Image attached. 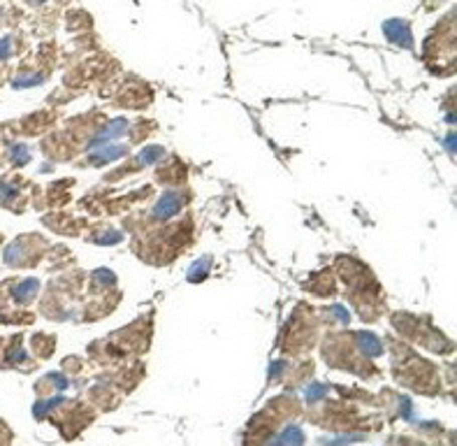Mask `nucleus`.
<instances>
[{
	"mask_svg": "<svg viewBox=\"0 0 457 446\" xmlns=\"http://www.w3.org/2000/svg\"><path fill=\"white\" fill-rule=\"evenodd\" d=\"M383 33H385V37H388L390 42L399 44V47L409 49L411 44H413V40H411L409 24H404L402 19H390V21H385V24H383Z\"/></svg>",
	"mask_w": 457,
	"mask_h": 446,
	"instance_id": "1",
	"label": "nucleus"
},
{
	"mask_svg": "<svg viewBox=\"0 0 457 446\" xmlns=\"http://www.w3.org/2000/svg\"><path fill=\"white\" fill-rule=\"evenodd\" d=\"M179 209H181V195L174 193V191H167V193H162V198L158 200L153 214H156V218H162V221H165V218L179 214Z\"/></svg>",
	"mask_w": 457,
	"mask_h": 446,
	"instance_id": "2",
	"label": "nucleus"
},
{
	"mask_svg": "<svg viewBox=\"0 0 457 446\" xmlns=\"http://www.w3.org/2000/svg\"><path fill=\"white\" fill-rule=\"evenodd\" d=\"M123 154H128L126 146H103V149H96L93 154H90V161H96V163H105V161L121 158Z\"/></svg>",
	"mask_w": 457,
	"mask_h": 446,
	"instance_id": "3",
	"label": "nucleus"
},
{
	"mask_svg": "<svg viewBox=\"0 0 457 446\" xmlns=\"http://www.w3.org/2000/svg\"><path fill=\"white\" fill-rule=\"evenodd\" d=\"M35 290H37V281H35V279H26L24 283H19L17 288H14V300H17V302L30 300V298L35 295Z\"/></svg>",
	"mask_w": 457,
	"mask_h": 446,
	"instance_id": "4",
	"label": "nucleus"
},
{
	"mask_svg": "<svg viewBox=\"0 0 457 446\" xmlns=\"http://www.w3.org/2000/svg\"><path fill=\"white\" fill-rule=\"evenodd\" d=\"M123 128H126V121H123V119L112 121V123H109V128H107V133H103L100 137L96 139V142H105V139L116 137V135H121V133H123Z\"/></svg>",
	"mask_w": 457,
	"mask_h": 446,
	"instance_id": "5",
	"label": "nucleus"
},
{
	"mask_svg": "<svg viewBox=\"0 0 457 446\" xmlns=\"http://www.w3.org/2000/svg\"><path fill=\"white\" fill-rule=\"evenodd\" d=\"M209 265H211V260L209 258H202V265H200V263H195V265L191 267V272H188V279H191V281H200L202 277H207Z\"/></svg>",
	"mask_w": 457,
	"mask_h": 446,
	"instance_id": "6",
	"label": "nucleus"
},
{
	"mask_svg": "<svg viewBox=\"0 0 457 446\" xmlns=\"http://www.w3.org/2000/svg\"><path fill=\"white\" fill-rule=\"evenodd\" d=\"M162 154H165V151H162L160 146H149V149H144L142 154H139V163H142V165L156 163V161L162 156Z\"/></svg>",
	"mask_w": 457,
	"mask_h": 446,
	"instance_id": "7",
	"label": "nucleus"
},
{
	"mask_svg": "<svg viewBox=\"0 0 457 446\" xmlns=\"http://www.w3.org/2000/svg\"><path fill=\"white\" fill-rule=\"evenodd\" d=\"M362 349L364 351H369V356H379L381 353V344H379V339L374 337V335H362Z\"/></svg>",
	"mask_w": 457,
	"mask_h": 446,
	"instance_id": "8",
	"label": "nucleus"
},
{
	"mask_svg": "<svg viewBox=\"0 0 457 446\" xmlns=\"http://www.w3.org/2000/svg\"><path fill=\"white\" fill-rule=\"evenodd\" d=\"M28 158H30V154H28V149H26L24 144L12 146V163L14 165H26V163H28Z\"/></svg>",
	"mask_w": 457,
	"mask_h": 446,
	"instance_id": "9",
	"label": "nucleus"
},
{
	"mask_svg": "<svg viewBox=\"0 0 457 446\" xmlns=\"http://www.w3.org/2000/svg\"><path fill=\"white\" fill-rule=\"evenodd\" d=\"M277 441H304V437H302L300 430H288V432L281 434Z\"/></svg>",
	"mask_w": 457,
	"mask_h": 446,
	"instance_id": "10",
	"label": "nucleus"
},
{
	"mask_svg": "<svg viewBox=\"0 0 457 446\" xmlns=\"http://www.w3.org/2000/svg\"><path fill=\"white\" fill-rule=\"evenodd\" d=\"M14 193L12 186H7V184H0V202H10V195Z\"/></svg>",
	"mask_w": 457,
	"mask_h": 446,
	"instance_id": "11",
	"label": "nucleus"
},
{
	"mask_svg": "<svg viewBox=\"0 0 457 446\" xmlns=\"http://www.w3.org/2000/svg\"><path fill=\"white\" fill-rule=\"evenodd\" d=\"M10 56V37H3L0 40V58H7Z\"/></svg>",
	"mask_w": 457,
	"mask_h": 446,
	"instance_id": "12",
	"label": "nucleus"
},
{
	"mask_svg": "<svg viewBox=\"0 0 457 446\" xmlns=\"http://www.w3.org/2000/svg\"><path fill=\"white\" fill-rule=\"evenodd\" d=\"M35 3H44V0H35Z\"/></svg>",
	"mask_w": 457,
	"mask_h": 446,
	"instance_id": "13",
	"label": "nucleus"
}]
</instances>
